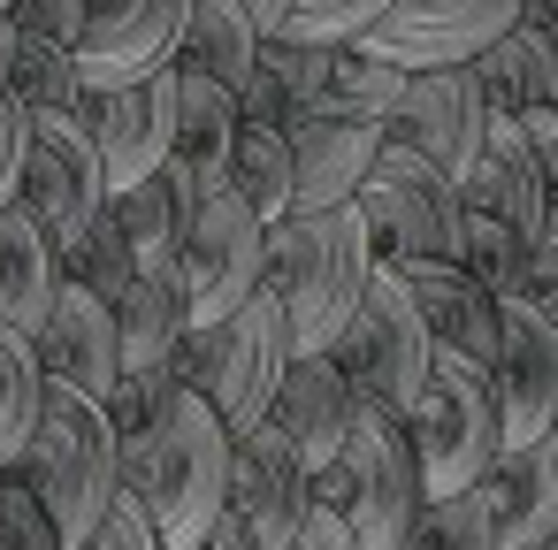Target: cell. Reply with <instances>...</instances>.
<instances>
[{
	"mask_svg": "<svg viewBox=\"0 0 558 550\" xmlns=\"http://www.w3.org/2000/svg\"><path fill=\"white\" fill-rule=\"evenodd\" d=\"M85 550H161V527H154V504L131 489V481H116V497L100 504V520H93V535H85Z\"/></svg>",
	"mask_w": 558,
	"mask_h": 550,
	"instance_id": "cell-35",
	"label": "cell"
},
{
	"mask_svg": "<svg viewBox=\"0 0 558 550\" xmlns=\"http://www.w3.org/2000/svg\"><path fill=\"white\" fill-rule=\"evenodd\" d=\"M24 154H32V108L16 93H0V207L24 192Z\"/></svg>",
	"mask_w": 558,
	"mask_h": 550,
	"instance_id": "cell-37",
	"label": "cell"
},
{
	"mask_svg": "<svg viewBox=\"0 0 558 550\" xmlns=\"http://www.w3.org/2000/svg\"><path fill=\"white\" fill-rule=\"evenodd\" d=\"M39 398H47V367H39V344L24 329L0 321V459H16L32 420H39Z\"/></svg>",
	"mask_w": 558,
	"mask_h": 550,
	"instance_id": "cell-29",
	"label": "cell"
},
{
	"mask_svg": "<svg viewBox=\"0 0 558 550\" xmlns=\"http://www.w3.org/2000/svg\"><path fill=\"white\" fill-rule=\"evenodd\" d=\"M489 382H497L505 443H527V436L558 428V321L520 291H505V329H497Z\"/></svg>",
	"mask_w": 558,
	"mask_h": 550,
	"instance_id": "cell-15",
	"label": "cell"
},
{
	"mask_svg": "<svg viewBox=\"0 0 558 550\" xmlns=\"http://www.w3.org/2000/svg\"><path fill=\"white\" fill-rule=\"evenodd\" d=\"M306 481H314V466L291 451V436H283L268 413L230 436V497H222V504L245 520L253 550H291V542H299Z\"/></svg>",
	"mask_w": 558,
	"mask_h": 550,
	"instance_id": "cell-14",
	"label": "cell"
},
{
	"mask_svg": "<svg viewBox=\"0 0 558 550\" xmlns=\"http://www.w3.org/2000/svg\"><path fill=\"white\" fill-rule=\"evenodd\" d=\"M245 9H253V24H260V32H276V24H283V9H291V0H245Z\"/></svg>",
	"mask_w": 558,
	"mask_h": 550,
	"instance_id": "cell-43",
	"label": "cell"
},
{
	"mask_svg": "<svg viewBox=\"0 0 558 550\" xmlns=\"http://www.w3.org/2000/svg\"><path fill=\"white\" fill-rule=\"evenodd\" d=\"M314 489L352 520V542L360 550H398L413 512H421V459H413V436L398 413H375L360 405L352 436L337 443V459L314 466Z\"/></svg>",
	"mask_w": 558,
	"mask_h": 550,
	"instance_id": "cell-5",
	"label": "cell"
},
{
	"mask_svg": "<svg viewBox=\"0 0 558 550\" xmlns=\"http://www.w3.org/2000/svg\"><path fill=\"white\" fill-rule=\"evenodd\" d=\"M192 207H199V199H192L169 169H154V176H138V184L108 192V215L123 222V237H131V260H138V268H177V245H184Z\"/></svg>",
	"mask_w": 558,
	"mask_h": 550,
	"instance_id": "cell-26",
	"label": "cell"
},
{
	"mask_svg": "<svg viewBox=\"0 0 558 550\" xmlns=\"http://www.w3.org/2000/svg\"><path fill=\"white\" fill-rule=\"evenodd\" d=\"M520 298H535L550 321H558V199H550V222L543 237L527 245V276H520Z\"/></svg>",
	"mask_w": 558,
	"mask_h": 550,
	"instance_id": "cell-39",
	"label": "cell"
},
{
	"mask_svg": "<svg viewBox=\"0 0 558 550\" xmlns=\"http://www.w3.org/2000/svg\"><path fill=\"white\" fill-rule=\"evenodd\" d=\"M0 550H62L54 512L32 497V481H24L16 466L0 474Z\"/></svg>",
	"mask_w": 558,
	"mask_h": 550,
	"instance_id": "cell-34",
	"label": "cell"
},
{
	"mask_svg": "<svg viewBox=\"0 0 558 550\" xmlns=\"http://www.w3.org/2000/svg\"><path fill=\"white\" fill-rule=\"evenodd\" d=\"M520 123H527V146H535V169H543V184H550V199H558V100H550V108H527Z\"/></svg>",
	"mask_w": 558,
	"mask_h": 550,
	"instance_id": "cell-40",
	"label": "cell"
},
{
	"mask_svg": "<svg viewBox=\"0 0 558 550\" xmlns=\"http://www.w3.org/2000/svg\"><path fill=\"white\" fill-rule=\"evenodd\" d=\"M283 138H291V207L352 199L383 154V123H367V115H291Z\"/></svg>",
	"mask_w": 558,
	"mask_h": 550,
	"instance_id": "cell-20",
	"label": "cell"
},
{
	"mask_svg": "<svg viewBox=\"0 0 558 550\" xmlns=\"http://www.w3.org/2000/svg\"><path fill=\"white\" fill-rule=\"evenodd\" d=\"M337 367L352 375V390H360V405H375V413H413V398H421V382H428V359H436V337H428V321H421V306H413V291H405V276L375 253V276H367V291H360V306H352V321L337 329Z\"/></svg>",
	"mask_w": 558,
	"mask_h": 550,
	"instance_id": "cell-8",
	"label": "cell"
},
{
	"mask_svg": "<svg viewBox=\"0 0 558 550\" xmlns=\"http://www.w3.org/2000/svg\"><path fill=\"white\" fill-rule=\"evenodd\" d=\"M54 245H70L100 207H108V161L93 146V123L77 108H47L32 115V154H24V192H16Z\"/></svg>",
	"mask_w": 558,
	"mask_h": 550,
	"instance_id": "cell-10",
	"label": "cell"
},
{
	"mask_svg": "<svg viewBox=\"0 0 558 550\" xmlns=\"http://www.w3.org/2000/svg\"><path fill=\"white\" fill-rule=\"evenodd\" d=\"M260 24H253V9L245 0H192L184 9V39H177V62L184 70H207V77H222L230 93L260 70Z\"/></svg>",
	"mask_w": 558,
	"mask_h": 550,
	"instance_id": "cell-25",
	"label": "cell"
},
{
	"mask_svg": "<svg viewBox=\"0 0 558 550\" xmlns=\"http://www.w3.org/2000/svg\"><path fill=\"white\" fill-rule=\"evenodd\" d=\"M85 16H93V0H16V9H9L16 32L54 39V47H77L85 39Z\"/></svg>",
	"mask_w": 558,
	"mask_h": 550,
	"instance_id": "cell-36",
	"label": "cell"
},
{
	"mask_svg": "<svg viewBox=\"0 0 558 550\" xmlns=\"http://www.w3.org/2000/svg\"><path fill=\"white\" fill-rule=\"evenodd\" d=\"M512 24H520V0H390L360 32V47H375L398 70H451V62H474Z\"/></svg>",
	"mask_w": 558,
	"mask_h": 550,
	"instance_id": "cell-11",
	"label": "cell"
},
{
	"mask_svg": "<svg viewBox=\"0 0 558 550\" xmlns=\"http://www.w3.org/2000/svg\"><path fill=\"white\" fill-rule=\"evenodd\" d=\"M268 420L291 436V451H299L306 466L337 459V443H344L352 420H360V390H352V375L337 367V352H291V367H283V382H276V398H268Z\"/></svg>",
	"mask_w": 558,
	"mask_h": 550,
	"instance_id": "cell-19",
	"label": "cell"
},
{
	"mask_svg": "<svg viewBox=\"0 0 558 550\" xmlns=\"http://www.w3.org/2000/svg\"><path fill=\"white\" fill-rule=\"evenodd\" d=\"M260 268H268V222L253 215V199L230 184L199 192L184 245H177V283H184L192 321H222L230 306H245L260 291Z\"/></svg>",
	"mask_w": 558,
	"mask_h": 550,
	"instance_id": "cell-9",
	"label": "cell"
},
{
	"mask_svg": "<svg viewBox=\"0 0 558 550\" xmlns=\"http://www.w3.org/2000/svg\"><path fill=\"white\" fill-rule=\"evenodd\" d=\"M520 24H535L550 39V54H558V0H520Z\"/></svg>",
	"mask_w": 558,
	"mask_h": 550,
	"instance_id": "cell-41",
	"label": "cell"
},
{
	"mask_svg": "<svg viewBox=\"0 0 558 550\" xmlns=\"http://www.w3.org/2000/svg\"><path fill=\"white\" fill-rule=\"evenodd\" d=\"M291 550H360V542H352V520H344V512H337L314 481H306V504H299V542H291Z\"/></svg>",
	"mask_w": 558,
	"mask_h": 550,
	"instance_id": "cell-38",
	"label": "cell"
},
{
	"mask_svg": "<svg viewBox=\"0 0 558 550\" xmlns=\"http://www.w3.org/2000/svg\"><path fill=\"white\" fill-rule=\"evenodd\" d=\"M169 359H177V375H184L192 390H207V405L230 420V436L253 428V420L268 413L283 367H291V321H283V298L260 283V291H253L245 306H230L222 321H192V329L177 337Z\"/></svg>",
	"mask_w": 558,
	"mask_h": 550,
	"instance_id": "cell-4",
	"label": "cell"
},
{
	"mask_svg": "<svg viewBox=\"0 0 558 550\" xmlns=\"http://www.w3.org/2000/svg\"><path fill=\"white\" fill-rule=\"evenodd\" d=\"M390 0H291L283 9V39H360Z\"/></svg>",
	"mask_w": 558,
	"mask_h": 550,
	"instance_id": "cell-33",
	"label": "cell"
},
{
	"mask_svg": "<svg viewBox=\"0 0 558 550\" xmlns=\"http://www.w3.org/2000/svg\"><path fill=\"white\" fill-rule=\"evenodd\" d=\"M482 131H489V100L474 85V62H451V70H405L390 115H383V138H405L421 146L436 169L466 176V161L482 154Z\"/></svg>",
	"mask_w": 558,
	"mask_h": 550,
	"instance_id": "cell-12",
	"label": "cell"
},
{
	"mask_svg": "<svg viewBox=\"0 0 558 550\" xmlns=\"http://www.w3.org/2000/svg\"><path fill=\"white\" fill-rule=\"evenodd\" d=\"M474 85L489 100V115H527V108H550L558 100V54L535 24H512L497 32L482 54H474Z\"/></svg>",
	"mask_w": 558,
	"mask_h": 550,
	"instance_id": "cell-24",
	"label": "cell"
},
{
	"mask_svg": "<svg viewBox=\"0 0 558 550\" xmlns=\"http://www.w3.org/2000/svg\"><path fill=\"white\" fill-rule=\"evenodd\" d=\"M9 70H16V24L0 16V93H9Z\"/></svg>",
	"mask_w": 558,
	"mask_h": 550,
	"instance_id": "cell-42",
	"label": "cell"
},
{
	"mask_svg": "<svg viewBox=\"0 0 558 550\" xmlns=\"http://www.w3.org/2000/svg\"><path fill=\"white\" fill-rule=\"evenodd\" d=\"M459 260L505 298V291H520V276H527V237L512 230V222H497V215H482V207H466V245H459Z\"/></svg>",
	"mask_w": 558,
	"mask_h": 550,
	"instance_id": "cell-32",
	"label": "cell"
},
{
	"mask_svg": "<svg viewBox=\"0 0 558 550\" xmlns=\"http://www.w3.org/2000/svg\"><path fill=\"white\" fill-rule=\"evenodd\" d=\"M459 192H466V207L512 222L527 245L543 237V222H550V184H543V169H535V146H527V123H520V115H489L482 154L466 161Z\"/></svg>",
	"mask_w": 558,
	"mask_h": 550,
	"instance_id": "cell-21",
	"label": "cell"
},
{
	"mask_svg": "<svg viewBox=\"0 0 558 550\" xmlns=\"http://www.w3.org/2000/svg\"><path fill=\"white\" fill-rule=\"evenodd\" d=\"M9 466H16V474L32 481V497L54 512L62 550H85L100 504H108L116 481H123V451H116L108 405L85 398V390H70V382H47L39 420H32V436H24V451H16Z\"/></svg>",
	"mask_w": 558,
	"mask_h": 550,
	"instance_id": "cell-3",
	"label": "cell"
},
{
	"mask_svg": "<svg viewBox=\"0 0 558 550\" xmlns=\"http://www.w3.org/2000/svg\"><path fill=\"white\" fill-rule=\"evenodd\" d=\"M184 9H192V0H93L85 39H77L85 93L131 85V77H146V70H161V62H177Z\"/></svg>",
	"mask_w": 558,
	"mask_h": 550,
	"instance_id": "cell-16",
	"label": "cell"
},
{
	"mask_svg": "<svg viewBox=\"0 0 558 550\" xmlns=\"http://www.w3.org/2000/svg\"><path fill=\"white\" fill-rule=\"evenodd\" d=\"M230 192H245L260 222H283V215H291V138H283V123L238 115V138H230Z\"/></svg>",
	"mask_w": 558,
	"mask_h": 550,
	"instance_id": "cell-28",
	"label": "cell"
},
{
	"mask_svg": "<svg viewBox=\"0 0 558 550\" xmlns=\"http://www.w3.org/2000/svg\"><path fill=\"white\" fill-rule=\"evenodd\" d=\"M230 138H238V93L207 70L177 62V131H169V176L199 199L215 184H230Z\"/></svg>",
	"mask_w": 558,
	"mask_h": 550,
	"instance_id": "cell-22",
	"label": "cell"
},
{
	"mask_svg": "<svg viewBox=\"0 0 558 550\" xmlns=\"http://www.w3.org/2000/svg\"><path fill=\"white\" fill-rule=\"evenodd\" d=\"M367 276H375V237H367V222H360L352 199H337V207H291L283 222H268V268H260V283L283 298L291 352H329L337 329L352 321Z\"/></svg>",
	"mask_w": 558,
	"mask_h": 550,
	"instance_id": "cell-1",
	"label": "cell"
},
{
	"mask_svg": "<svg viewBox=\"0 0 558 550\" xmlns=\"http://www.w3.org/2000/svg\"><path fill=\"white\" fill-rule=\"evenodd\" d=\"M123 481L154 504V527L169 550L207 542V520L230 497V420L207 405V390H192V382L169 390L161 420L138 443H123Z\"/></svg>",
	"mask_w": 558,
	"mask_h": 550,
	"instance_id": "cell-2",
	"label": "cell"
},
{
	"mask_svg": "<svg viewBox=\"0 0 558 550\" xmlns=\"http://www.w3.org/2000/svg\"><path fill=\"white\" fill-rule=\"evenodd\" d=\"M9 9H16V0H0V16H9Z\"/></svg>",
	"mask_w": 558,
	"mask_h": 550,
	"instance_id": "cell-44",
	"label": "cell"
},
{
	"mask_svg": "<svg viewBox=\"0 0 558 550\" xmlns=\"http://www.w3.org/2000/svg\"><path fill=\"white\" fill-rule=\"evenodd\" d=\"M9 93H16L32 115H47V108H77V100H85L77 47H54V39L16 32V70H9Z\"/></svg>",
	"mask_w": 558,
	"mask_h": 550,
	"instance_id": "cell-30",
	"label": "cell"
},
{
	"mask_svg": "<svg viewBox=\"0 0 558 550\" xmlns=\"http://www.w3.org/2000/svg\"><path fill=\"white\" fill-rule=\"evenodd\" d=\"M405 436H413V459H421V489L428 497L466 489L505 451V420H497L489 367L466 359V352H436L428 359V382H421V398L405 413Z\"/></svg>",
	"mask_w": 558,
	"mask_h": 550,
	"instance_id": "cell-7",
	"label": "cell"
},
{
	"mask_svg": "<svg viewBox=\"0 0 558 550\" xmlns=\"http://www.w3.org/2000/svg\"><path fill=\"white\" fill-rule=\"evenodd\" d=\"M352 207H360V222H367L383 260H459V245H466V192H459V176L436 169L405 138H383V154L360 176Z\"/></svg>",
	"mask_w": 558,
	"mask_h": 550,
	"instance_id": "cell-6",
	"label": "cell"
},
{
	"mask_svg": "<svg viewBox=\"0 0 558 550\" xmlns=\"http://www.w3.org/2000/svg\"><path fill=\"white\" fill-rule=\"evenodd\" d=\"M192 329L184 283L177 268H138L131 291L116 298V337H123V367H161L177 352V337Z\"/></svg>",
	"mask_w": 558,
	"mask_h": 550,
	"instance_id": "cell-27",
	"label": "cell"
},
{
	"mask_svg": "<svg viewBox=\"0 0 558 550\" xmlns=\"http://www.w3.org/2000/svg\"><path fill=\"white\" fill-rule=\"evenodd\" d=\"M0 474H9V459H0Z\"/></svg>",
	"mask_w": 558,
	"mask_h": 550,
	"instance_id": "cell-45",
	"label": "cell"
},
{
	"mask_svg": "<svg viewBox=\"0 0 558 550\" xmlns=\"http://www.w3.org/2000/svg\"><path fill=\"white\" fill-rule=\"evenodd\" d=\"M77 115L93 123V146L108 161V192L154 176L169 161V131H177V62L131 77V85H100L77 100Z\"/></svg>",
	"mask_w": 558,
	"mask_h": 550,
	"instance_id": "cell-13",
	"label": "cell"
},
{
	"mask_svg": "<svg viewBox=\"0 0 558 550\" xmlns=\"http://www.w3.org/2000/svg\"><path fill=\"white\" fill-rule=\"evenodd\" d=\"M32 344H39L47 382H70V390H85V398L108 405V390L123 375V337H116V306L100 291H85L77 276H62V291H54V306H47V321H39Z\"/></svg>",
	"mask_w": 558,
	"mask_h": 550,
	"instance_id": "cell-17",
	"label": "cell"
},
{
	"mask_svg": "<svg viewBox=\"0 0 558 550\" xmlns=\"http://www.w3.org/2000/svg\"><path fill=\"white\" fill-rule=\"evenodd\" d=\"M54 291H62V245L47 237V222L24 199H9L0 207V321L39 337Z\"/></svg>",
	"mask_w": 558,
	"mask_h": 550,
	"instance_id": "cell-23",
	"label": "cell"
},
{
	"mask_svg": "<svg viewBox=\"0 0 558 550\" xmlns=\"http://www.w3.org/2000/svg\"><path fill=\"white\" fill-rule=\"evenodd\" d=\"M62 276H77V283H85V291H100L108 306L131 291L138 260H131V237H123V222H116L108 207H100V215H93V222L62 245Z\"/></svg>",
	"mask_w": 558,
	"mask_h": 550,
	"instance_id": "cell-31",
	"label": "cell"
},
{
	"mask_svg": "<svg viewBox=\"0 0 558 550\" xmlns=\"http://www.w3.org/2000/svg\"><path fill=\"white\" fill-rule=\"evenodd\" d=\"M436 337V352H466V359H497V329H505V298L466 268V260H390Z\"/></svg>",
	"mask_w": 558,
	"mask_h": 550,
	"instance_id": "cell-18",
	"label": "cell"
}]
</instances>
